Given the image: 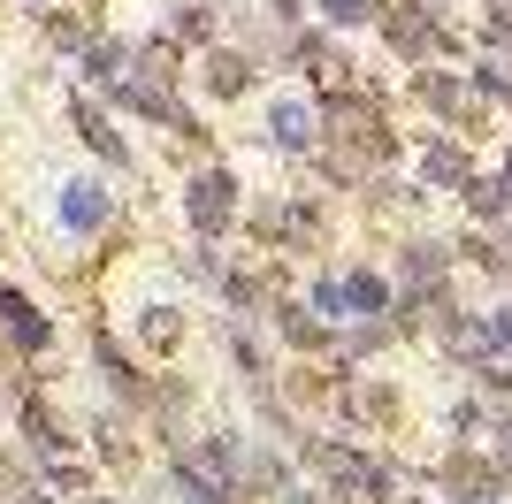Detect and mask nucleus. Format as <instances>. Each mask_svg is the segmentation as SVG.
<instances>
[{"mask_svg":"<svg viewBox=\"0 0 512 504\" xmlns=\"http://www.w3.org/2000/svg\"><path fill=\"white\" fill-rule=\"evenodd\" d=\"M314 466H321V474H337L344 489H360V497H375V504L390 497V474H383L375 459H360V451H337V443H314Z\"/></svg>","mask_w":512,"mask_h":504,"instance_id":"obj_1","label":"nucleus"},{"mask_svg":"<svg viewBox=\"0 0 512 504\" xmlns=\"http://www.w3.org/2000/svg\"><path fill=\"white\" fill-rule=\"evenodd\" d=\"M192 222L199 230H222V222H230V176H199L192 184Z\"/></svg>","mask_w":512,"mask_h":504,"instance_id":"obj_2","label":"nucleus"},{"mask_svg":"<svg viewBox=\"0 0 512 504\" xmlns=\"http://www.w3.org/2000/svg\"><path fill=\"white\" fill-rule=\"evenodd\" d=\"M100 214H107V199L92 184H69V199H62V222L69 230H100Z\"/></svg>","mask_w":512,"mask_h":504,"instance_id":"obj_3","label":"nucleus"},{"mask_svg":"<svg viewBox=\"0 0 512 504\" xmlns=\"http://www.w3.org/2000/svg\"><path fill=\"white\" fill-rule=\"evenodd\" d=\"M0 321H8V336H16V344H46V321H39V314H31V306H23V298H16V291L0 298Z\"/></svg>","mask_w":512,"mask_h":504,"instance_id":"obj_4","label":"nucleus"},{"mask_svg":"<svg viewBox=\"0 0 512 504\" xmlns=\"http://www.w3.org/2000/svg\"><path fill=\"white\" fill-rule=\"evenodd\" d=\"M390 39L406 46V54H421V46H428V16H421V8H390Z\"/></svg>","mask_w":512,"mask_h":504,"instance_id":"obj_5","label":"nucleus"},{"mask_svg":"<svg viewBox=\"0 0 512 504\" xmlns=\"http://www.w3.org/2000/svg\"><path fill=\"white\" fill-rule=\"evenodd\" d=\"M276 138L283 146H306V138H314V115H306V107H276Z\"/></svg>","mask_w":512,"mask_h":504,"instance_id":"obj_6","label":"nucleus"},{"mask_svg":"<svg viewBox=\"0 0 512 504\" xmlns=\"http://www.w3.org/2000/svg\"><path fill=\"white\" fill-rule=\"evenodd\" d=\"M344 298H352L360 314H375V306H383V275H352V283H344Z\"/></svg>","mask_w":512,"mask_h":504,"instance_id":"obj_7","label":"nucleus"},{"mask_svg":"<svg viewBox=\"0 0 512 504\" xmlns=\"http://www.w3.org/2000/svg\"><path fill=\"white\" fill-rule=\"evenodd\" d=\"M428 176H436V184H459V176H467V161H459L451 146H436V153H428Z\"/></svg>","mask_w":512,"mask_h":504,"instance_id":"obj_8","label":"nucleus"},{"mask_svg":"<svg viewBox=\"0 0 512 504\" xmlns=\"http://www.w3.org/2000/svg\"><path fill=\"white\" fill-rule=\"evenodd\" d=\"M474 191V214H497V207H505V184H467Z\"/></svg>","mask_w":512,"mask_h":504,"instance_id":"obj_9","label":"nucleus"},{"mask_svg":"<svg viewBox=\"0 0 512 504\" xmlns=\"http://www.w3.org/2000/svg\"><path fill=\"white\" fill-rule=\"evenodd\" d=\"M321 8H329L337 23H360V16H367V0H321Z\"/></svg>","mask_w":512,"mask_h":504,"instance_id":"obj_10","label":"nucleus"},{"mask_svg":"<svg viewBox=\"0 0 512 504\" xmlns=\"http://www.w3.org/2000/svg\"><path fill=\"white\" fill-rule=\"evenodd\" d=\"M497 23H512V0H497Z\"/></svg>","mask_w":512,"mask_h":504,"instance_id":"obj_11","label":"nucleus"},{"mask_svg":"<svg viewBox=\"0 0 512 504\" xmlns=\"http://www.w3.org/2000/svg\"><path fill=\"white\" fill-rule=\"evenodd\" d=\"M505 260H512V237H505Z\"/></svg>","mask_w":512,"mask_h":504,"instance_id":"obj_12","label":"nucleus"},{"mask_svg":"<svg viewBox=\"0 0 512 504\" xmlns=\"http://www.w3.org/2000/svg\"><path fill=\"white\" fill-rule=\"evenodd\" d=\"M505 176H512V161H505Z\"/></svg>","mask_w":512,"mask_h":504,"instance_id":"obj_13","label":"nucleus"}]
</instances>
